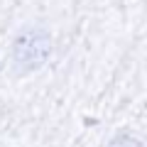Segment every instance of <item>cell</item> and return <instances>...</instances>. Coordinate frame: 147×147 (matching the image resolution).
<instances>
[{
	"mask_svg": "<svg viewBox=\"0 0 147 147\" xmlns=\"http://www.w3.org/2000/svg\"><path fill=\"white\" fill-rule=\"evenodd\" d=\"M54 52L52 30L42 22H25L17 27L7 47V61L15 76H32L49 61Z\"/></svg>",
	"mask_w": 147,
	"mask_h": 147,
	"instance_id": "obj_1",
	"label": "cell"
},
{
	"mask_svg": "<svg viewBox=\"0 0 147 147\" xmlns=\"http://www.w3.org/2000/svg\"><path fill=\"white\" fill-rule=\"evenodd\" d=\"M105 147H145V145H142V140H137L130 132H115Z\"/></svg>",
	"mask_w": 147,
	"mask_h": 147,
	"instance_id": "obj_2",
	"label": "cell"
}]
</instances>
